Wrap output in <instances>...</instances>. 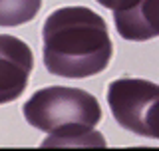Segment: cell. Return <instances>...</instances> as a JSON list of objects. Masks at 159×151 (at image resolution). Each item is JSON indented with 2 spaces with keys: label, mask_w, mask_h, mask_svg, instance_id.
Masks as SVG:
<instances>
[{
  "label": "cell",
  "mask_w": 159,
  "mask_h": 151,
  "mask_svg": "<svg viewBox=\"0 0 159 151\" xmlns=\"http://www.w3.org/2000/svg\"><path fill=\"white\" fill-rule=\"evenodd\" d=\"M42 42L46 70L68 80L103 72L113 54L106 20L88 6L54 10L44 22Z\"/></svg>",
  "instance_id": "obj_1"
},
{
  "label": "cell",
  "mask_w": 159,
  "mask_h": 151,
  "mask_svg": "<svg viewBox=\"0 0 159 151\" xmlns=\"http://www.w3.org/2000/svg\"><path fill=\"white\" fill-rule=\"evenodd\" d=\"M42 0H0V26L12 28L36 18Z\"/></svg>",
  "instance_id": "obj_6"
},
{
  "label": "cell",
  "mask_w": 159,
  "mask_h": 151,
  "mask_svg": "<svg viewBox=\"0 0 159 151\" xmlns=\"http://www.w3.org/2000/svg\"><path fill=\"white\" fill-rule=\"evenodd\" d=\"M98 2L102 4L103 8H109V10H113V12H121V10L131 8L137 0H98Z\"/></svg>",
  "instance_id": "obj_7"
},
{
  "label": "cell",
  "mask_w": 159,
  "mask_h": 151,
  "mask_svg": "<svg viewBox=\"0 0 159 151\" xmlns=\"http://www.w3.org/2000/svg\"><path fill=\"white\" fill-rule=\"evenodd\" d=\"M116 121L127 131L159 139V85L141 78H119L107 88Z\"/></svg>",
  "instance_id": "obj_3"
},
{
  "label": "cell",
  "mask_w": 159,
  "mask_h": 151,
  "mask_svg": "<svg viewBox=\"0 0 159 151\" xmlns=\"http://www.w3.org/2000/svg\"><path fill=\"white\" fill-rule=\"evenodd\" d=\"M32 70L34 56L28 44L16 36L0 34V105L24 94Z\"/></svg>",
  "instance_id": "obj_4"
},
{
  "label": "cell",
  "mask_w": 159,
  "mask_h": 151,
  "mask_svg": "<svg viewBox=\"0 0 159 151\" xmlns=\"http://www.w3.org/2000/svg\"><path fill=\"white\" fill-rule=\"evenodd\" d=\"M116 28L123 40L143 42L159 36V0H137L131 8L116 12Z\"/></svg>",
  "instance_id": "obj_5"
},
{
  "label": "cell",
  "mask_w": 159,
  "mask_h": 151,
  "mask_svg": "<svg viewBox=\"0 0 159 151\" xmlns=\"http://www.w3.org/2000/svg\"><path fill=\"white\" fill-rule=\"evenodd\" d=\"M32 127L46 131L42 147H106L98 131L102 119L96 95L80 88H42L22 108Z\"/></svg>",
  "instance_id": "obj_2"
}]
</instances>
